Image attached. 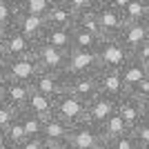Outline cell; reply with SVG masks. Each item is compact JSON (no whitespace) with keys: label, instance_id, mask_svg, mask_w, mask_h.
<instances>
[{"label":"cell","instance_id":"cell-1","mask_svg":"<svg viewBox=\"0 0 149 149\" xmlns=\"http://www.w3.org/2000/svg\"><path fill=\"white\" fill-rule=\"evenodd\" d=\"M33 49H36V42H31L27 36H22L16 27L2 31V40H0V58H2V62L29 58L33 56Z\"/></svg>","mask_w":149,"mask_h":149},{"label":"cell","instance_id":"cell-2","mask_svg":"<svg viewBox=\"0 0 149 149\" xmlns=\"http://www.w3.org/2000/svg\"><path fill=\"white\" fill-rule=\"evenodd\" d=\"M54 116L60 118L62 123H67L69 127L87 123V102H82L80 98H76L74 93L65 91L54 100Z\"/></svg>","mask_w":149,"mask_h":149},{"label":"cell","instance_id":"cell-3","mask_svg":"<svg viewBox=\"0 0 149 149\" xmlns=\"http://www.w3.org/2000/svg\"><path fill=\"white\" fill-rule=\"evenodd\" d=\"M98 60L100 71H120L131 60V51L120 40H102V45L98 47Z\"/></svg>","mask_w":149,"mask_h":149},{"label":"cell","instance_id":"cell-4","mask_svg":"<svg viewBox=\"0 0 149 149\" xmlns=\"http://www.w3.org/2000/svg\"><path fill=\"white\" fill-rule=\"evenodd\" d=\"M33 58H36L40 71H49V74H65L67 71V62H69V51L56 49V47H49V45L36 42V49H33Z\"/></svg>","mask_w":149,"mask_h":149},{"label":"cell","instance_id":"cell-5","mask_svg":"<svg viewBox=\"0 0 149 149\" xmlns=\"http://www.w3.org/2000/svg\"><path fill=\"white\" fill-rule=\"evenodd\" d=\"M98 22H100V36L102 40H118L123 29L127 27L123 13L116 11L107 0H98Z\"/></svg>","mask_w":149,"mask_h":149},{"label":"cell","instance_id":"cell-6","mask_svg":"<svg viewBox=\"0 0 149 149\" xmlns=\"http://www.w3.org/2000/svg\"><path fill=\"white\" fill-rule=\"evenodd\" d=\"M100 71V60L98 51H82V49H71L69 51V62L67 71L60 76L76 78V76H93Z\"/></svg>","mask_w":149,"mask_h":149},{"label":"cell","instance_id":"cell-7","mask_svg":"<svg viewBox=\"0 0 149 149\" xmlns=\"http://www.w3.org/2000/svg\"><path fill=\"white\" fill-rule=\"evenodd\" d=\"M102 143H107V140L102 136L100 127H93L91 123H80L76 127H71L67 147L69 149H98Z\"/></svg>","mask_w":149,"mask_h":149},{"label":"cell","instance_id":"cell-8","mask_svg":"<svg viewBox=\"0 0 149 149\" xmlns=\"http://www.w3.org/2000/svg\"><path fill=\"white\" fill-rule=\"evenodd\" d=\"M100 74V71H98ZM98 74L93 76H76V78H67L62 76V82H65V89L69 93H74L76 98H80L82 102H91L96 96H100V85H98Z\"/></svg>","mask_w":149,"mask_h":149},{"label":"cell","instance_id":"cell-9","mask_svg":"<svg viewBox=\"0 0 149 149\" xmlns=\"http://www.w3.org/2000/svg\"><path fill=\"white\" fill-rule=\"evenodd\" d=\"M116 113H118V100L107 98V96H96L87 105V123H91L93 127H102Z\"/></svg>","mask_w":149,"mask_h":149},{"label":"cell","instance_id":"cell-10","mask_svg":"<svg viewBox=\"0 0 149 149\" xmlns=\"http://www.w3.org/2000/svg\"><path fill=\"white\" fill-rule=\"evenodd\" d=\"M7 71H9V78L13 82H25V85H31L36 80V76L40 74V67L33 56L29 58H18V60H9L5 62Z\"/></svg>","mask_w":149,"mask_h":149},{"label":"cell","instance_id":"cell-11","mask_svg":"<svg viewBox=\"0 0 149 149\" xmlns=\"http://www.w3.org/2000/svg\"><path fill=\"white\" fill-rule=\"evenodd\" d=\"M98 85H100V96L120 100L127 96V85H125L120 71H100L98 74Z\"/></svg>","mask_w":149,"mask_h":149},{"label":"cell","instance_id":"cell-12","mask_svg":"<svg viewBox=\"0 0 149 149\" xmlns=\"http://www.w3.org/2000/svg\"><path fill=\"white\" fill-rule=\"evenodd\" d=\"M118 116L125 120V125L129 127V131H134L140 123H145V111H143V102L136 100L134 96H125L118 100Z\"/></svg>","mask_w":149,"mask_h":149},{"label":"cell","instance_id":"cell-13","mask_svg":"<svg viewBox=\"0 0 149 149\" xmlns=\"http://www.w3.org/2000/svg\"><path fill=\"white\" fill-rule=\"evenodd\" d=\"M47 18H40V16H29V13H22L20 11L18 20H16V29L27 36L31 42H40L45 36V31H47Z\"/></svg>","mask_w":149,"mask_h":149},{"label":"cell","instance_id":"cell-14","mask_svg":"<svg viewBox=\"0 0 149 149\" xmlns=\"http://www.w3.org/2000/svg\"><path fill=\"white\" fill-rule=\"evenodd\" d=\"M31 87H33V91L42 93V96H47V98H51V100H56L60 93L67 91V89H65V82H62V76L49 74V71H40V74L36 76V80L31 82Z\"/></svg>","mask_w":149,"mask_h":149},{"label":"cell","instance_id":"cell-15","mask_svg":"<svg viewBox=\"0 0 149 149\" xmlns=\"http://www.w3.org/2000/svg\"><path fill=\"white\" fill-rule=\"evenodd\" d=\"M118 40L129 51L138 49L140 45H145L149 40V22H134V25H127L123 29V33H120Z\"/></svg>","mask_w":149,"mask_h":149},{"label":"cell","instance_id":"cell-16","mask_svg":"<svg viewBox=\"0 0 149 149\" xmlns=\"http://www.w3.org/2000/svg\"><path fill=\"white\" fill-rule=\"evenodd\" d=\"M31 93H33V87L31 85H25V82H9V87H7L5 96H2V102H7V105H11L13 109H18V111H22L27 107V102H29Z\"/></svg>","mask_w":149,"mask_h":149},{"label":"cell","instance_id":"cell-17","mask_svg":"<svg viewBox=\"0 0 149 149\" xmlns=\"http://www.w3.org/2000/svg\"><path fill=\"white\" fill-rule=\"evenodd\" d=\"M69 131H71V127H69L67 123H62L60 118L51 116L49 120H45L42 138H45L49 145H67V140H69Z\"/></svg>","mask_w":149,"mask_h":149},{"label":"cell","instance_id":"cell-18","mask_svg":"<svg viewBox=\"0 0 149 149\" xmlns=\"http://www.w3.org/2000/svg\"><path fill=\"white\" fill-rule=\"evenodd\" d=\"M47 25L58 27V29H74L76 27V16L67 9L65 0H58L56 7L47 13Z\"/></svg>","mask_w":149,"mask_h":149},{"label":"cell","instance_id":"cell-19","mask_svg":"<svg viewBox=\"0 0 149 149\" xmlns=\"http://www.w3.org/2000/svg\"><path fill=\"white\" fill-rule=\"evenodd\" d=\"M71 36H74V29L47 27V31H45L40 42L49 45V47H56V49H62V51H71Z\"/></svg>","mask_w":149,"mask_h":149},{"label":"cell","instance_id":"cell-20","mask_svg":"<svg viewBox=\"0 0 149 149\" xmlns=\"http://www.w3.org/2000/svg\"><path fill=\"white\" fill-rule=\"evenodd\" d=\"M25 111L38 116L40 120H49L54 116V100L42 96V93H38V91H33L29 102H27V107H25Z\"/></svg>","mask_w":149,"mask_h":149},{"label":"cell","instance_id":"cell-21","mask_svg":"<svg viewBox=\"0 0 149 149\" xmlns=\"http://www.w3.org/2000/svg\"><path fill=\"white\" fill-rule=\"evenodd\" d=\"M123 18L127 25L149 22V0H127L123 9Z\"/></svg>","mask_w":149,"mask_h":149},{"label":"cell","instance_id":"cell-22","mask_svg":"<svg viewBox=\"0 0 149 149\" xmlns=\"http://www.w3.org/2000/svg\"><path fill=\"white\" fill-rule=\"evenodd\" d=\"M120 76H123L125 85H127V93H129L131 87H136L140 80H145V78H147V67H145L143 62H138V60H134V58H131V60L127 62L123 69H120Z\"/></svg>","mask_w":149,"mask_h":149},{"label":"cell","instance_id":"cell-23","mask_svg":"<svg viewBox=\"0 0 149 149\" xmlns=\"http://www.w3.org/2000/svg\"><path fill=\"white\" fill-rule=\"evenodd\" d=\"M20 16V0H0V29L16 27V20Z\"/></svg>","mask_w":149,"mask_h":149},{"label":"cell","instance_id":"cell-24","mask_svg":"<svg viewBox=\"0 0 149 149\" xmlns=\"http://www.w3.org/2000/svg\"><path fill=\"white\" fill-rule=\"evenodd\" d=\"M100 45H102V38H100V36H93V33L82 31V29H74V36H71V49L98 51Z\"/></svg>","mask_w":149,"mask_h":149},{"label":"cell","instance_id":"cell-25","mask_svg":"<svg viewBox=\"0 0 149 149\" xmlns=\"http://www.w3.org/2000/svg\"><path fill=\"white\" fill-rule=\"evenodd\" d=\"M58 0H20V11L29 16H40L47 18V13L56 7Z\"/></svg>","mask_w":149,"mask_h":149},{"label":"cell","instance_id":"cell-26","mask_svg":"<svg viewBox=\"0 0 149 149\" xmlns=\"http://www.w3.org/2000/svg\"><path fill=\"white\" fill-rule=\"evenodd\" d=\"M100 129H102V136H105V140H107V143H111V140H116V138L125 136V134H131V131H129V127L125 125V120L120 118L118 113H116V116H111V118L107 120V123L102 125Z\"/></svg>","mask_w":149,"mask_h":149},{"label":"cell","instance_id":"cell-27","mask_svg":"<svg viewBox=\"0 0 149 149\" xmlns=\"http://www.w3.org/2000/svg\"><path fill=\"white\" fill-rule=\"evenodd\" d=\"M96 9H98V7H96ZM96 9H91V11L78 16L74 29H82V31L93 33V36H100V22H98V11H96ZM100 38H102V36H100Z\"/></svg>","mask_w":149,"mask_h":149},{"label":"cell","instance_id":"cell-28","mask_svg":"<svg viewBox=\"0 0 149 149\" xmlns=\"http://www.w3.org/2000/svg\"><path fill=\"white\" fill-rule=\"evenodd\" d=\"M20 120H22V125H25V134L27 138H40L42 136V129H45V120H40L38 116H33V113L29 111H20Z\"/></svg>","mask_w":149,"mask_h":149},{"label":"cell","instance_id":"cell-29","mask_svg":"<svg viewBox=\"0 0 149 149\" xmlns=\"http://www.w3.org/2000/svg\"><path fill=\"white\" fill-rule=\"evenodd\" d=\"M7 138H9V143L13 145V147H18V145H22L27 140V134H25V125H22V120H20V111H18V118L13 120L9 127H7Z\"/></svg>","mask_w":149,"mask_h":149},{"label":"cell","instance_id":"cell-30","mask_svg":"<svg viewBox=\"0 0 149 149\" xmlns=\"http://www.w3.org/2000/svg\"><path fill=\"white\" fill-rule=\"evenodd\" d=\"M65 5H67V9L78 18L82 13L96 9V7H98V0H65Z\"/></svg>","mask_w":149,"mask_h":149},{"label":"cell","instance_id":"cell-31","mask_svg":"<svg viewBox=\"0 0 149 149\" xmlns=\"http://www.w3.org/2000/svg\"><path fill=\"white\" fill-rule=\"evenodd\" d=\"M18 118V109H13L11 105H7L0 100V131H7V127Z\"/></svg>","mask_w":149,"mask_h":149},{"label":"cell","instance_id":"cell-32","mask_svg":"<svg viewBox=\"0 0 149 149\" xmlns=\"http://www.w3.org/2000/svg\"><path fill=\"white\" fill-rule=\"evenodd\" d=\"M131 136H134V140L138 143L140 149H149V120L138 125L136 129L131 131Z\"/></svg>","mask_w":149,"mask_h":149},{"label":"cell","instance_id":"cell-33","mask_svg":"<svg viewBox=\"0 0 149 149\" xmlns=\"http://www.w3.org/2000/svg\"><path fill=\"white\" fill-rule=\"evenodd\" d=\"M129 96H134V98L140 100V102L149 98V76L145 78V80H140L136 87H131V89H129Z\"/></svg>","mask_w":149,"mask_h":149},{"label":"cell","instance_id":"cell-34","mask_svg":"<svg viewBox=\"0 0 149 149\" xmlns=\"http://www.w3.org/2000/svg\"><path fill=\"white\" fill-rule=\"evenodd\" d=\"M111 149H140L138 147V143L134 140V136L131 134H125V136L116 138V140H111Z\"/></svg>","mask_w":149,"mask_h":149},{"label":"cell","instance_id":"cell-35","mask_svg":"<svg viewBox=\"0 0 149 149\" xmlns=\"http://www.w3.org/2000/svg\"><path fill=\"white\" fill-rule=\"evenodd\" d=\"M131 58H134V60H138V62H143L145 67H147V65H149V40H147L145 45H140L138 49L131 51Z\"/></svg>","mask_w":149,"mask_h":149},{"label":"cell","instance_id":"cell-36","mask_svg":"<svg viewBox=\"0 0 149 149\" xmlns=\"http://www.w3.org/2000/svg\"><path fill=\"white\" fill-rule=\"evenodd\" d=\"M47 147H49V143L40 136V138H27L25 143L18 145L16 149H47Z\"/></svg>","mask_w":149,"mask_h":149},{"label":"cell","instance_id":"cell-37","mask_svg":"<svg viewBox=\"0 0 149 149\" xmlns=\"http://www.w3.org/2000/svg\"><path fill=\"white\" fill-rule=\"evenodd\" d=\"M9 82H11V78H9V71H7L5 62H0V100H2V96H5L7 87H9Z\"/></svg>","mask_w":149,"mask_h":149},{"label":"cell","instance_id":"cell-38","mask_svg":"<svg viewBox=\"0 0 149 149\" xmlns=\"http://www.w3.org/2000/svg\"><path fill=\"white\" fill-rule=\"evenodd\" d=\"M0 149H16L11 143H9V138H7L5 131H0Z\"/></svg>","mask_w":149,"mask_h":149},{"label":"cell","instance_id":"cell-39","mask_svg":"<svg viewBox=\"0 0 149 149\" xmlns=\"http://www.w3.org/2000/svg\"><path fill=\"white\" fill-rule=\"evenodd\" d=\"M143 111H145V120H149V98L143 100Z\"/></svg>","mask_w":149,"mask_h":149},{"label":"cell","instance_id":"cell-40","mask_svg":"<svg viewBox=\"0 0 149 149\" xmlns=\"http://www.w3.org/2000/svg\"><path fill=\"white\" fill-rule=\"evenodd\" d=\"M47 149H69V147H67V145H49Z\"/></svg>","mask_w":149,"mask_h":149},{"label":"cell","instance_id":"cell-41","mask_svg":"<svg viewBox=\"0 0 149 149\" xmlns=\"http://www.w3.org/2000/svg\"><path fill=\"white\" fill-rule=\"evenodd\" d=\"M98 149H111V145H109V143H102V145H100Z\"/></svg>","mask_w":149,"mask_h":149},{"label":"cell","instance_id":"cell-42","mask_svg":"<svg viewBox=\"0 0 149 149\" xmlns=\"http://www.w3.org/2000/svg\"><path fill=\"white\" fill-rule=\"evenodd\" d=\"M0 40H2V29H0Z\"/></svg>","mask_w":149,"mask_h":149},{"label":"cell","instance_id":"cell-43","mask_svg":"<svg viewBox=\"0 0 149 149\" xmlns=\"http://www.w3.org/2000/svg\"><path fill=\"white\" fill-rule=\"evenodd\" d=\"M147 76H149V65H147Z\"/></svg>","mask_w":149,"mask_h":149},{"label":"cell","instance_id":"cell-44","mask_svg":"<svg viewBox=\"0 0 149 149\" xmlns=\"http://www.w3.org/2000/svg\"><path fill=\"white\" fill-rule=\"evenodd\" d=\"M0 62H2V58H0Z\"/></svg>","mask_w":149,"mask_h":149}]
</instances>
